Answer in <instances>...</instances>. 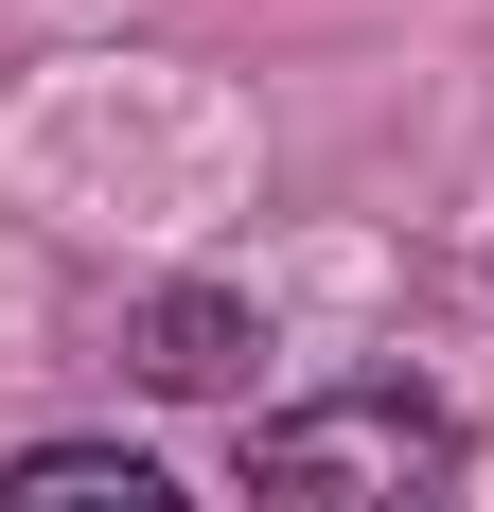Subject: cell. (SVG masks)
<instances>
[{
  "mask_svg": "<svg viewBox=\"0 0 494 512\" xmlns=\"http://www.w3.org/2000/svg\"><path fill=\"white\" fill-rule=\"evenodd\" d=\"M0 512H177V477L124 460V442H36V460L0 477Z\"/></svg>",
  "mask_w": 494,
  "mask_h": 512,
  "instance_id": "obj_3",
  "label": "cell"
},
{
  "mask_svg": "<svg viewBox=\"0 0 494 512\" xmlns=\"http://www.w3.org/2000/svg\"><path fill=\"white\" fill-rule=\"evenodd\" d=\"M442 477H459V407L406 389V371L247 407V495H265V512H424Z\"/></svg>",
  "mask_w": 494,
  "mask_h": 512,
  "instance_id": "obj_1",
  "label": "cell"
},
{
  "mask_svg": "<svg viewBox=\"0 0 494 512\" xmlns=\"http://www.w3.org/2000/svg\"><path fill=\"white\" fill-rule=\"evenodd\" d=\"M247 354H265V318H247L230 283H159V301L124 318V371H142V389H230Z\"/></svg>",
  "mask_w": 494,
  "mask_h": 512,
  "instance_id": "obj_2",
  "label": "cell"
}]
</instances>
